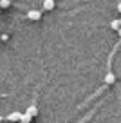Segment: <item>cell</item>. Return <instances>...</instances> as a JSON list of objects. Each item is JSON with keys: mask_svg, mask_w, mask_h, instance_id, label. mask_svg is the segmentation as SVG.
<instances>
[{"mask_svg": "<svg viewBox=\"0 0 121 123\" xmlns=\"http://www.w3.org/2000/svg\"><path fill=\"white\" fill-rule=\"evenodd\" d=\"M27 18H29V20H34V22H36V20L42 18V11H29V13H27Z\"/></svg>", "mask_w": 121, "mask_h": 123, "instance_id": "obj_1", "label": "cell"}, {"mask_svg": "<svg viewBox=\"0 0 121 123\" xmlns=\"http://www.w3.org/2000/svg\"><path fill=\"white\" fill-rule=\"evenodd\" d=\"M4 119H9V121H22V114H18V112H13V114L6 116Z\"/></svg>", "mask_w": 121, "mask_h": 123, "instance_id": "obj_2", "label": "cell"}, {"mask_svg": "<svg viewBox=\"0 0 121 123\" xmlns=\"http://www.w3.org/2000/svg\"><path fill=\"white\" fill-rule=\"evenodd\" d=\"M43 9H45V11L54 9V0H43Z\"/></svg>", "mask_w": 121, "mask_h": 123, "instance_id": "obj_3", "label": "cell"}, {"mask_svg": "<svg viewBox=\"0 0 121 123\" xmlns=\"http://www.w3.org/2000/svg\"><path fill=\"white\" fill-rule=\"evenodd\" d=\"M110 27H112L114 31H119L121 29V22L119 20H112V22H110Z\"/></svg>", "mask_w": 121, "mask_h": 123, "instance_id": "obj_4", "label": "cell"}, {"mask_svg": "<svg viewBox=\"0 0 121 123\" xmlns=\"http://www.w3.org/2000/svg\"><path fill=\"white\" fill-rule=\"evenodd\" d=\"M114 81H116V76H114V74L112 73H109V74H107V76H105V83H114Z\"/></svg>", "mask_w": 121, "mask_h": 123, "instance_id": "obj_5", "label": "cell"}, {"mask_svg": "<svg viewBox=\"0 0 121 123\" xmlns=\"http://www.w3.org/2000/svg\"><path fill=\"white\" fill-rule=\"evenodd\" d=\"M27 112H29V114H31V116H33V118H34V116H36V114H38V109H36V107H34V105H31V107H29V109H27Z\"/></svg>", "mask_w": 121, "mask_h": 123, "instance_id": "obj_6", "label": "cell"}, {"mask_svg": "<svg viewBox=\"0 0 121 123\" xmlns=\"http://www.w3.org/2000/svg\"><path fill=\"white\" fill-rule=\"evenodd\" d=\"M31 119H33V116H31L29 112H25V114H22V121H29V123H31Z\"/></svg>", "mask_w": 121, "mask_h": 123, "instance_id": "obj_7", "label": "cell"}, {"mask_svg": "<svg viewBox=\"0 0 121 123\" xmlns=\"http://www.w3.org/2000/svg\"><path fill=\"white\" fill-rule=\"evenodd\" d=\"M9 4H11V2H9V0H0V6H2V7H9Z\"/></svg>", "mask_w": 121, "mask_h": 123, "instance_id": "obj_8", "label": "cell"}, {"mask_svg": "<svg viewBox=\"0 0 121 123\" xmlns=\"http://www.w3.org/2000/svg\"><path fill=\"white\" fill-rule=\"evenodd\" d=\"M117 11H119V13H121V4H119V6H117Z\"/></svg>", "mask_w": 121, "mask_h": 123, "instance_id": "obj_9", "label": "cell"}, {"mask_svg": "<svg viewBox=\"0 0 121 123\" xmlns=\"http://www.w3.org/2000/svg\"><path fill=\"white\" fill-rule=\"evenodd\" d=\"M117 33H119V36H121V29H119V31H117Z\"/></svg>", "mask_w": 121, "mask_h": 123, "instance_id": "obj_10", "label": "cell"}, {"mask_svg": "<svg viewBox=\"0 0 121 123\" xmlns=\"http://www.w3.org/2000/svg\"><path fill=\"white\" fill-rule=\"evenodd\" d=\"M20 123H29V121H20Z\"/></svg>", "mask_w": 121, "mask_h": 123, "instance_id": "obj_11", "label": "cell"}, {"mask_svg": "<svg viewBox=\"0 0 121 123\" xmlns=\"http://www.w3.org/2000/svg\"><path fill=\"white\" fill-rule=\"evenodd\" d=\"M119 22H121V20H119Z\"/></svg>", "mask_w": 121, "mask_h": 123, "instance_id": "obj_12", "label": "cell"}]
</instances>
